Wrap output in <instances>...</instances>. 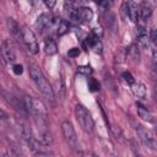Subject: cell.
<instances>
[{
    "mask_svg": "<svg viewBox=\"0 0 157 157\" xmlns=\"http://www.w3.org/2000/svg\"><path fill=\"white\" fill-rule=\"evenodd\" d=\"M44 4H45V6H47V7L52 9L53 6H55V4H56V2H55V1H48V0H45V1H44Z\"/></svg>",
    "mask_w": 157,
    "mask_h": 157,
    "instance_id": "cell-25",
    "label": "cell"
},
{
    "mask_svg": "<svg viewBox=\"0 0 157 157\" xmlns=\"http://www.w3.org/2000/svg\"><path fill=\"white\" fill-rule=\"evenodd\" d=\"M75 117L76 120L78 123V125L81 126V129L85 132H93L94 130V120L92 118V115L90 114V112L82 105V104H77L75 107Z\"/></svg>",
    "mask_w": 157,
    "mask_h": 157,
    "instance_id": "cell-3",
    "label": "cell"
},
{
    "mask_svg": "<svg viewBox=\"0 0 157 157\" xmlns=\"http://www.w3.org/2000/svg\"><path fill=\"white\" fill-rule=\"evenodd\" d=\"M131 90H132V92H134V94L136 96V97H139V98H144L145 96H146V86L142 83V82H134L132 85H131Z\"/></svg>",
    "mask_w": 157,
    "mask_h": 157,
    "instance_id": "cell-15",
    "label": "cell"
},
{
    "mask_svg": "<svg viewBox=\"0 0 157 157\" xmlns=\"http://www.w3.org/2000/svg\"><path fill=\"white\" fill-rule=\"evenodd\" d=\"M136 107H137V114H139V117H140L142 120L148 121V123H153V115H152V113H151L146 107H144V105L140 104V103H137Z\"/></svg>",
    "mask_w": 157,
    "mask_h": 157,
    "instance_id": "cell-11",
    "label": "cell"
},
{
    "mask_svg": "<svg viewBox=\"0 0 157 157\" xmlns=\"http://www.w3.org/2000/svg\"><path fill=\"white\" fill-rule=\"evenodd\" d=\"M28 71H29V76L32 78V81L34 82V85L37 86V88L39 90V92L50 102H54V92L53 88L50 86V83L48 82V80L45 78V76L43 75V72L40 71V69L33 64H31L28 66Z\"/></svg>",
    "mask_w": 157,
    "mask_h": 157,
    "instance_id": "cell-1",
    "label": "cell"
},
{
    "mask_svg": "<svg viewBox=\"0 0 157 157\" xmlns=\"http://www.w3.org/2000/svg\"><path fill=\"white\" fill-rule=\"evenodd\" d=\"M80 22H91L93 18V11L90 7H80L77 9Z\"/></svg>",
    "mask_w": 157,
    "mask_h": 157,
    "instance_id": "cell-10",
    "label": "cell"
},
{
    "mask_svg": "<svg viewBox=\"0 0 157 157\" xmlns=\"http://www.w3.org/2000/svg\"><path fill=\"white\" fill-rule=\"evenodd\" d=\"M4 66H5V63H4V60H2V58L0 55V69H4Z\"/></svg>",
    "mask_w": 157,
    "mask_h": 157,
    "instance_id": "cell-28",
    "label": "cell"
},
{
    "mask_svg": "<svg viewBox=\"0 0 157 157\" xmlns=\"http://www.w3.org/2000/svg\"><path fill=\"white\" fill-rule=\"evenodd\" d=\"M128 55L131 58V59H134L135 61L137 60L139 61V52H137V48L136 47H130L129 48V50H128Z\"/></svg>",
    "mask_w": 157,
    "mask_h": 157,
    "instance_id": "cell-19",
    "label": "cell"
},
{
    "mask_svg": "<svg viewBox=\"0 0 157 157\" xmlns=\"http://www.w3.org/2000/svg\"><path fill=\"white\" fill-rule=\"evenodd\" d=\"M6 118H7L6 112H4V110L0 108V120H4V119H6Z\"/></svg>",
    "mask_w": 157,
    "mask_h": 157,
    "instance_id": "cell-26",
    "label": "cell"
},
{
    "mask_svg": "<svg viewBox=\"0 0 157 157\" xmlns=\"http://www.w3.org/2000/svg\"><path fill=\"white\" fill-rule=\"evenodd\" d=\"M123 78L125 80V82H128V83H130V85H132V83L135 82V80H134L132 75H131L130 72H128V71L123 72Z\"/></svg>",
    "mask_w": 157,
    "mask_h": 157,
    "instance_id": "cell-21",
    "label": "cell"
},
{
    "mask_svg": "<svg viewBox=\"0 0 157 157\" xmlns=\"http://www.w3.org/2000/svg\"><path fill=\"white\" fill-rule=\"evenodd\" d=\"M152 15V7L148 2H142L139 6V17L144 21H147Z\"/></svg>",
    "mask_w": 157,
    "mask_h": 157,
    "instance_id": "cell-9",
    "label": "cell"
},
{
    "mask_svg": "<svg viewBox=\"0 0 157 157\" xmlns=\"http://www.w3.org/2000/svg\"><path fill=\"white\" fill-rule=\"evenodd\" d=\"M6 23H7V27H9V31L11 32V34H12L15 38L20 39V38H21V28H20L18 23H17L13 18H7Z\"/></svg>",
    "mask_w": 157,
    "mask_h": 157,
    "instance_id": "cell-13",
    "label": "cell"
},
{
    "mask_svg": "<svg viewBox=\"0 0 157 157\" xmlns=\"http://www.w3.org/2000/svg\"><path fill=\"white\" fill-rule=\"evenodd\" d=\"M148 43H150V38H148L147 32L145 31L144 27H140L139 34H137V44L141 48H147L148 47Z\"/></svg>",
    "mask_w": 157,
    "mask_h": 157,
    "instance_id": "cell-14",
    "label": "cell"
},
{
    "mask_svg": "<svg viewBox=\"0 0 157 157\" xmlns=\"http://www.w3.org/2000/svg\"><path fill=\"white\" fill-rule=\"evenodd\" d=\"M44 50H45V53H47L48 55L55 54V53L58 52V47H56L55 40L52 39V38H48V39L45 40V43H44Z\"/></svg>",
    "mask_w": 157,
    "mask_h": 157,
    "instance_id": "cell-16",
    "label": "cell"
},
{
    "mask_svg": "<svg viewBox=\"0 0 157 157\" xmlns=\"http://www.w3.org/2000/svg\"><path fill=\"white\" fill-rule=\"evenodd\" d=\"M88 87H90V90H91L92 92H94V91H98V90H99V83H98L97 80L91 78V80L88 81Z\"/></svg>",
    "mask_w": 157,
    "mask_h": 157,
    "instance_id": "cell-20",
    "label": "cell"
},
{
    "mask_svg": "<svg viewBox=\"0 0 157 157\" xmlns=\"http://www.w3.org/2000/svg\"><path fill=\"white\" fill-rule=\"evenodd\" d=\"M36 157H52V156L48 155V152H40V153H36Z\"/></svg>",
    "mask_w": 157,
    "mask_h": 157,
    "instance_id": "cell-27",
    "label": "cell"
},
{
    "mask_svg": "<svg viewBox=\"0 0 157 157\" xmlns=\"http://www.w3.org/2000/svg\"><path fill=\"white\" fill-rule=\"evenodd\" d=\"M61 131H63L65 140L69 142V145H71L72 147H76L77 146V136H76V131H75L72 124L67 120L63 121L61 123Z\"/></svg>",
    "mask_w": 157,
    "mask_h": 157,
    "instance_id": "cell-6",
    "label": "cell"
},
{
    "mask_svg": "<svg viewBox=\"0 0 157 157\" xmlns=\"http://www.w3.org/2000/svg\"><path fill=\"white\" fill-rule=\"evenodd\" d=\"M11 155L12 157H22V153H21V150H18L17 146H11Z\"/></svg>",
    "mask_w": 157,
    "mask_h": 157,
    "instance_id": "cell-22",
    "label": "cell"
},
{
    "mask_svg": "<svg viewBox=\"0 0 157 157\" xmlns=\"http://www.w3.org/2000/svg\"><path fill=\"white\" fill-rule=\"evenodd\" d=\"M20 40L22 42V44L26 47V49L31 53V54H37L39 52V44L38 40L36 38L34 32L28 28V27H22L21 28V38Z\"/></svg>",
    "mask_w": 157,
    "mask_h": 157,
    "instance_id": "cell-4",
    "label": "cell"
},
{
    "mask_svg": "<svg viewBox=\"0 0 157 157\" xmlns=\"http://www.w3.org/2000/svg\"><path fill=\"white\" fill-rule=\"evenodd\" d=\"M93 157H97V156H93Z\"/></svg>",
    "mask_w": 157,
    "mask_h": 157,
    "instance_id": "cell-30",
    "label": "cell"
},
{
    "mask_svg": "<svg viewBox=\"0 0 157 157\" xmlns=\"http://www.w3.org/2000/svg\"><path fill=\"white\" fill-rule=\"evenodd\" d=\"M66 32H69V23L66 21H64V20H59L58 26H56V33L59 36H63Z\"/></svg>",
    "mask_w": 157,
    "mask_h": 157,
    "instance_id": "cell-18",
    "label": "cell"
},
{
    "mask_svg": "<svg viewBox=\"0 0 157 157\" xmlns=\"http://www.w3.org/2000/svg\"><path fill=\"white\" fill-rule=\"evenodd\" d=\"M135 131L137 134L139 140L142 142L144 146H146L151 150L156 148V139H155V135L151 130H148V129L144 128L142 125L137 124V125H135Z\"/></svg>",
    "mask_w": 157,
    "mask_h": 157,
    "instance_id": "cell-5",
    "label": "cell"
},
{
    "mask_svg": "<svg viewBox=\"0 0 157 157\" xmlns=\"http://www.w3.org/2000/svg\"><path fill=\"white\" fill-rule=\"evenodd\" d=\"M81 156H82V157H93V156H91V155H88V153H86V152H83Z\"/></svg>",
    "mask_w": 157,
    "mask_h": 157,
    "instance_id": "cell-29",
    "label": "cell"
},
{
    "mask_svg": "<svg viewBox=\"0 0 157 157\" xmlns=\"http://www.w3.org/2000/svg\"><path fill=\"white\" fill-rule=\"evenodd\" d=\"M105 25L112 32H114L117 29V18L113 12H108L105 15Z\"/></svg>",
    "mask_w": 157,
    "mask_h": 157,
    "instance_id": "cell-17",
    "label": "cell"
},
{
    "mask_svg": "<svg viewBox=\"0 0 157 157\" xmlns=\"http://www.w3.org/2000/svg\"><path fill=\"white\" fill-rule=\"evenodd\" d=\"M0 53H1V58H2L4 63H9V64L15 63L16 54H15V49L12 47V43L10 40H4L1 43Z\"/></svg>",
    "mask_w": 157,
    "mask_h": 157,
    "instance_id": "cell-7",
    "label": "cell"
},
{
    "mask_svg": "<svg viewBox=\"0 0 157 157\" xmlns=\"http://www.w3.org/2000/svg\"><path fill=\"white\" fill-rule=\"evenodd\" d=\"M22 71H23L22 65H20V64H15V65H13V72H15L16 75H21Z\"/></svg>",
    "mask_w": 157,
    "mask_h": 157,
    "instance_id": "cell-24",
    "label": "cell"
},
{
    "mask_svg": "<svg viewBox=\"0 0 157 157\" xmlns=\"http://www.w3.org/2000/svg\"><path fill=\"white\" fill-rule=\"evenodd\" d=\"M23 108L27 113H29L31 115L36 118H40V119H47V108L45 105L43 104L42 101L37 99V98H33V97H29V96H26L23 98Z\"/></svg>",
    "mask_w": 157,
    "mask_h": 157,
    "instance_id": "cell-2",
    "label": "cell"
},
{
    "mask_svg": "<svg viewBox=\"0 0 157 157\" xmlns=\"http://www.w3.org/2000/svg\"><path fill=\"white\" fill-rule=\"evenodd\" d=\"M126 13L128 17L132 21L136 22L139 20V6L134 1H126Z\"/></svg>",
    "mask_w": 157,
    "mask_h": 157,
    "instance_id": "cell-8",
    "label": "cell"
},
{
    "mask_svg": "<svg viewBox=\"0 0 157 157\" xmlns=\"http://www.w3.org/2000/svg\"><path fill=\"white\" fill-rule=\"evenodd\" d=\"M50 22H52L50 16H49V15H47V13H42V15H39V16H38V18H37V21H36L34 26H36V28H37L38 31H43L47 26H49V23H50Z\"/></svg>",
    "mask_w": 157,
    "mask_h": 157,
    "instance_id": "cell-12",
    "label": "cell"
},
{
    "mask_svg": "<svg viewBox=\"0 0 157 157\" xmlns=\"http://www.w3.org/2000/svg\"><path fill=\"white\" fill-rule=\"evenodd\" d=\"M69 56H71V58H75V56H78V54H80V49L78 48H72V49H70L69 50Z\"/></svg>",
    "mask_w": 157,
    "mask_h": 157,
    "instance_id": "cell-23",
    "label": "cell"
}]
</instances>
